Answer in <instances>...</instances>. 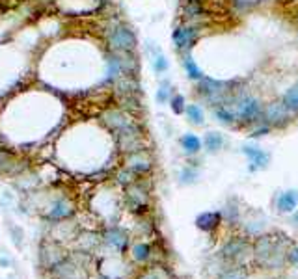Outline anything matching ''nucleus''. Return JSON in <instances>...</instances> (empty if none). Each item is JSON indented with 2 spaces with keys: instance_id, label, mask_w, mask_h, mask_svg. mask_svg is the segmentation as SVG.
Here are the masks:
<instances>
[{
  "instance_id": "f257e3e1",
  "label": "nucleus",
  "mask_w": 298,
  "mask_h": 279,
  "mask_svg": "<svg viewBox=\"0 0 298 279\" xmlns=\"http://www.w3.org/2000/svg\"><path fill=\"white\" fill-rule=\"evenodd\" d=\"M254 257L259 264L268 266V268H276V266H281L283 261L287 259V251L281 248L276 237L261 235L254 244Z\"/></svg>"
},
{
  "instance_id": "f03ea898",
  "label": "nucleus",
  "mask_w": 298,
  "mask_h": 279,
  "mask_svg": "<svg viewBox=\"0 0 298 279\" xmlns=\"http://www.w3.org/2000/svg\"><path fill=\"white\" fill-rule=\"evenodd\" d=\"M198 82H199L198 84L199 95H203L205 101L211 102L213 106H222V104H228L235 99V95H233L235 84L231 80H214V78L203 76Z\"/></svg>"
},
{
  "instance_id": "7ed1b4c3",
  "label": "nucleus",
  "mask_w": 298,
  "mask_h": 279,
  "mask_svg": "<svg viewBox=\"0 0 298 279\" xmlns=\"http://www.w3.org/2000/svg\"><path fill=\"white\" fill-rule=\"evenodd\" d=\"M235 112H237L238 121H244V123H256L263 118V106L261 102L257 101L256 97H250V95H237L231 102Z\"/></svg>"
},
{
  "instance_id": "20e7f679",
  "label": "nucleus",
  "mask_w": 298,
  "mask_h": 279,
  "mask_svg": "<svg viewBox=\"0 0 298 279\" xmlns=\"http://www.w3.org/2000/svg\"><path fill=\"white\" fill-rule=\"evenodd\" d=\"M66 259H67V251L56 240H45L41 244V248H39V262H41L43 268H47V270L56 268L60 262L66 261Z\"/></svg>"
},
{
  "instance_id": "39448f33",
  "label": "nucleus",
  "mask_w": 298,
  "mask_h": 279,
  "mask_svg": "<svg viewBox=\"0 0 298 279\" xmlns=\"http://www.w3.org/2000/svg\"><path fill=\"white\" fill-rule=\"evenodd\" d=\"M108 43H110L112 51H134L136 49V35L134 32L127 28V26H118L112 30L108 35Z\"/></svg>"
},
{
  "instance_id": "423d86ee",
  "label": "nucleus",
  "mask_w": 298,
  "mask_h": 279,
  "mask_svg": "<svg viewBox=\"0 0 298 279\" xmlns=\"http://www.w3.org/2000/svg\"><path fill=\"white\" fill-rule=\"evenodd\" d=\"M291 110L283 104V102H270L263 108V119L266 121V125L270 127H283L287 125L291 119Z\"/></svg>"
},
{
  "instance_id": "0eeeda50",
  "label": "nucleus",
  "mask_w": 298,
  "mask_h": 279,
  "mask_svg": "<svg viewBox=\"0 0 298 279\" xmlns=\"http://www.w3.org/2000/svg\"><path fill=\"white\" fill-rule=\"evenodd\" d=\"M198 37H199V30H198L196 26H179L173 30V34H171V39L175 43V47H177V51H188V49H192L194 47V43L198 41Z\"/></svg>"
},
{
  "instance_id": "6e6552de",
  "label": "nucleus",
  "mask_w": 298,
  "mask_h": 279,
  "mask_svg": "<svg viewBox=\"0 0 298 279\" xmlns=\"http://www.w3.org/2000/svg\"><path fill=\"white\" fill-rule=\"evenodd\" d=\"M102 121H104V125L110 128V130H114L116 134L134 123L132 118H131V114H127L125 110H121V108H110V110H106L102 114Z\"/></svg>"
},
{
  "instance_id": "1a4fd4ad",
  "label": "nucleus",
  "mask_w": 298,
  "mask_h": 279,
  "mask_svg": "<svg viewBox=\"0 0 298 279\" xmlns=\"http://www.w3.org/2000/svg\"><path fill=\"white\" fill-rule=\"evenodd\" d=\"M125 197H127V203L132 212L142 214V212H145L147 207H149V205H147V192H145L138 183H132V185L127 186Z\"/></svg>"
},
{
  "instance_id": "9d476101",
  "label": "nucleus",
  "mask_w": 298,
  "mask_h": 279,
  "mask_svg": "<svg viewBox=\"0 0 298 279\" xmlns=\"http://www.w3.org/2000/svg\"><path fill=\"white\" fill-rule=\"evenodd\" d=\"M242 155H246L250 164H252V171H256V169H263L268 166V162H270V155L266 151H263L261 147H257V145H242Z\"/></svg>"
},
{
  "instance_id": "9b49d317",
  "label": "nucleus",
  "mask_w": 298,
  "mask_h": 279,
  "mask_svg": "<svg viewBox=\"0 0 298 279\" xmlns=\"http://www.w3.org/2000/svg\"><path fill=\"white\" fill-rule=\"evenodd\" d=\"M125 166H127L129 169H132L134 173H138V175H142V173H147V171L151 169L153 160H151V156L145 151H136V153L127 155Z\"/></svg>"
},
{
  "instance_id": "f8f14e48",
  "label": "nucleus",
  "mask_w": 298,
  "mask_h": 279,
  "mask_svg": "<svg viewBox=\"0 0 298 279\" xmlns=\"http://www.w3.org/2000/svg\"><path fill=\"white\" fill-rule=\"evenodd\" d=\"M140 84L136 82V78L132 75H119L116 78V84H114V93L116 97H127V95H138Z\"/></svg>"
},
{
  "instance_id": "ddd939ff",
  "label": "nucleus",
  "mask_w": 298,
  "mask_h": 279,
  "mask_svg": "<svg viewBox=\"0 0 298 279\" xmlns=\"http://www.w3.org/2000/svg\"><path fill=\"white\" fill-rule=\"evenodd\" d=\"M104 244H108L112 249H116L119 253H123L129 246V237L123 229L119 227H110L104 233Z\"/></svg>"
},
{
  "instance_id": "4468645a",
  "label": "nucleus",
  "mask_w": 298,
  "mask_h": 279,
  "mask_svg": "<svg viewBox=\"0 0 298 279\" xmlns=\"http://www.w3.org/2000/svg\"><path fill=\"white\" fill-rule=\"evenodd\" d=\"M298 207V190H287L281 192L276 199V209L281 214H293Z\"/></svg>"
},
{
  "instance_id": "2eb2a0df",
  "label": "nucleus",
  "mask_w": 298,
  "mask_h": 279,
  "mask_svg": "<svg viewBox=\"0 0 298 279\" xmlns=\"http://www.w3.org/2000/svg\"><path fill=\"white\" fill-rule=\"evenodd\" d=\"M222 221V212L218 211H209V212H201L198 214L196 218V227L199 231H205V233H211L214 229L220 225Z\"/></svg>"
},
{
  "instance_id": "dca6fc26",
  "label": "nucleus",
  "mask_w": 298,
  "mask_h": 279,
  "mask_svg": "<svg viewBox=\"0 0 298 279\" xmlns=\"http://www.w3.org/2000/svg\"><path fill=\"white\" fill-rule=\"evenodd\" d=\"M73 212H75L73 205L69 203V201L60 199V201L54 203V207H52L51 211L47 212V218L52 220V221H64V220H67V218H71V216H73Z\"/></svg>"
},
{
  "instance_id": "f3484780",
  "label": "nucleus",
  "mask_w": 298,
  "mask_h": 279,
  "mask_svg": "<svg viewBox=\"0 0 298 279\" xmlns=\"http://www.w3.org/2000/svg\"><path fill=\"white\" fill-rule=\"evenodd\" d=\"M244 249H246V242L244 240H238V238H233L230 242H226L224 248H222L220 255L224 259H237L240 253H244Z\"/></svg>"
},
{
  "instance_id": "a211bd4d",
  "label": "nucleus",
  "mask_w": 298,
  "mask_h": 279,
  "mask_svg": "<svg viewBox=\"0 0 298 279\" xmlns=\"http://www.w3.org/2000/svg\"><path fill=\"white\" fill-rule=\"evenodd\" d=\"M203 145L207 153H218L226 145V138L222 132H216V130H211V132H207L203 138Z\"/></svg>"
},
{
  "instance_id": "6ab92c4d",
  "label": "nucleus",
  "mask_w": 298,
  "mask_h": 279,
  "mask_svg": "<svg viewBox=\"0 0 298 279\" xmlns=\"http://www.w3.org/2000/svg\"><path fill=\"white\" fill-rule=\"evenodd\" d=\"M181 147H183V151L187 153V155H198V153L201 151V140L198 138L194 132H187V134L181 136Z\"/></svg>"
},
{
  "instance_id": "aec40b11",
  "label": "nucleus",
  "mask_w": 298,
  "mask_h": 279,
  "mask_svg": "<svg viewBox=\"0 0 298 279\" xmlns=\"http://www.w3.org/2000/svg\"><path fill=\"white\" fill-rule=\"evenodd\" d=\"M214 118L226 123V125H233L237 123L238 118H237V112L231 104H222V106H214Z\"/></svg>"
},
{
  "instance_id": "412c9836",
  "label": "nucleus",
  "mask_w": 298,
  "mask_h": 279,
  "mask_svg": "<svg viewBox=\"0 0 298 279\" xmlns=\"http://www.w3.org/2000/svg\"><path fill=\"white\" fill-rule=\"evenodd\" d=\"M185 116H187V119L192 123V125H196V127H203L205 112L199 104H187V108H185Z\"/></svg>"
},
{
  "instance_id": "4be33fe9",
  "label": "nucleus",
  "mask_w": 298,
  "mask_h": 279,
  "mask_svg": "<svg viewBox=\"0 0 298 279\" xmlns=\"http://www.w3.org/2000/svg\"><path fill=\"white\" fill-rule=\"evenodd\" d=\"M181 15L187 19H194V17H199L203 15V6L199 0H187L181 8Z\"/></svg>"
},
{
  "instance_id": "5701e85b",
  "label": "nucleus",
  "mask_w": 298,
  "mask_h": 279,
  "mask_svg": "<svg viewBox=\"0 0 298 279\" xmlns=\"http://www.w3.org/2000/svg\"><path fill=\"white\" fill-rule=\"evenodd\" d=\"M131 255L136 262H145L151 257V246L147 242H136V244L131 248Z\"/></svg>"
},
{
  "instance_id": "b1692460",
  "label": "nucleus",
  "mask_w": 298,
  "mask_h": 279,
  "mask_svg": "<svg viewBox=\"0 0 298 279\" xmlns=\"http://www.w3.org/2000/svg\"><path fill=\"white\" fill-rule=\"evenodd\" d=\"M183 65H185V71H187V76L190 80H201L203 78V73H201V69L198 67V63L194 62V58L187 54L185 58H183Z\"/></svg>"
},
{
  "instance_id": "393cba45",
  "label": "nucleus",
  "mask_w": 298,
  "mask_h": 279,
  "mask_svg": "<svg viewBox=\"0 0 298 279\" xmlns=\"http://www.w3.org/2000/svg\"><path fill=\"white\" fill-rule=\"evenodd\" d=\"M281 102L289 108L291 114H298V84H295L293 88H289V90L285 92Z\"/></svg>"
},
{
  "instance_id": "a878e982",
  "label": "nucleus",
  "mask_w": 298,
  "mask_h": 279,
  "mask_svg": "<svg viewBox=\"0 0 298 279\" xmlns=\"http://www.w3.org/2000/svg\"><path fill=\"white\" fill-rule=\"evenodd\" d=\"M52 272H54L56 278H73L75 272H77V264L73 261H69V259H66V261L60 262L56 268H52Z\"/></svg>"
},
{
  "instance_id": "bb28decb",
  "label": "nucleus",
  "mask_w": 298,
  "mask_h": 279,
  "mask_svg": "<svg viewBox=\"0 0 298 279\" xmlns=\"http://www.w3.org/2000/svg\"><path fill=\"white\" fill-rule=\"evenodd\" d=\"M151 63H153V71L157 73V75L166 73V71H168V67H170V62H168V58H166V56H164L161 51H155Z\"/></svg>"
},
{
  "instance_id": "cd10ccee",
  "label": "nucleus",
  "mask_w": 298,
  "mask_h": 279,
  "mask_svg": "<svg viewBox=\"0 0 298 279\" xmlns=\"http://www.w3.org/2000/svg\"><path fill=\"white\" fill-rule=\"evenodd\" d=\"M116 179H118V183L119 185H123L125 188H127L129 185H132V183H136L134 179H136V173L132 171V169H129L127 166L123 169H119L118 171V175H116Z\"/></svg>"
},
{
  "instance_id": "c85d7f7f",
  "label": "nucleus",
  "mask_w": 298,
  "mask_h": 279,
  "mask_svg": "<svg viewBox=\"0 0 298 279\" xmlns=\"http://www.w3.org/2000/svg\"><path fill=\"white\" fill-rule=\"evenodd\" d=\"M170 108H171V112H173V114H177V116L185 114L187 102H185V97H183L181 93H175V95H171V99H170Z\"/></svg>"
},
{
  "instance_id": "c756f323",
  "label": "nucleus",
  "mask_w": 298,
  "mask_h": 279,
  "mask_svg": "<svg viewBox=\"0 0 298 279\" xmlns=\"http://www.w3.org/2000/svg\"><path fill=\"white\" fill-rule=\"evenodd\" d=\"M155 99L159 104H166V102H170L171 99V88H170V82H162L161 88L157 90V95H155Z\"/></svg>"
},
{
  "instance_id": "7c9ffc66",
  "label": "nucleus",
  "mask_w": 298,
  "mask_h": 279,
  "mask_svg": "<svg viewBox=\"0 0 298 279\" xmlns=\"http://www.w3.org/2000/svg\"><path fill=\"white\" fill-rule=\"evenodd\" d=\"M196 179H198V169L185 168L181 171V183L183 185H192V183H196Z\"/></svg>"
},
{
  "instance_id": "2f4dec72",
  "label": "nucleus",
  "mask_w": 298,
  "mask_h": 279,
  "mask_svg": "<svg viewBox=\"0 0 298 279\" xmlns=\"http://www.w3.org/2000/svg\"><path fill=\"white\" fill-rule=\"evenodd\" d=\"M220 279H246V272L242 268H233V270H228Z\"/></svg>"
},
{
  "instance_id": "473e14b6",
  "label": "nucleus",
  "mask_w": 298,
  "mask_h": 279,
  "mask_svg": "<svg viewBox=\"0 0 298 279\" xmlns=\"http://www.w3.org/2000/svg\"><path fill=\"white\" fill-rule=\"evenodd\" d=\"M287 261H289L291 264L298 266V246H293V248L287 249Z\"/></svg>"
},
{
  "instance_id": "72a5a7b5",
  "label": "nucleus",
  "mask_w": 298,
  "mask_h": 279,
  "mask_svg": "<svg viewBox=\"0 0 298 279\" xmlns=\"http://www.w3.org/2000/svg\"><path fill=\"white\" fill-rule=\"evenodd\" d=\"M270 125H261V127H257V128H254V130H252V138H261V136H265V134H268V132H270Z\"/></svg>"
},
{
  "instance_id": "f704fd0d",
  "label": "nucleus",
  "mask_w": 298,
  "mask_h": 279,
  "mask_svg": "<svg viewBox=\"0 0 298 279\" xmlns=\"http://www.w3.org/2000/svg\"><path fill=\"white\" fill-rule=\"evenodd\" d=\"M140 279H166V278L162 276L161 270H149V272H145V274Z\"/></svg>"
},
{
  "instance_id": "c9c22d12",
  "label": "nucleus",
  "mask_w": 298,
  "mask_h": 279,
  "mask_svg": "<svg viewBox=\"0 0 298 279\" xmlns=\"http://www.w3.org/2000/svg\"><path fill=\"white\" fill-rule=\"evenodd\" d=\"M9 264H11V262H9V259H4V257H0V266H4V268H8Z\"/></svg>"
},
{
  "instance_id": "e433bc0d",
  "label": "nucleus",
  "mask_w": 298,
  "mask_h": 279,
  "mask_svg": "<svg viewBox=\"0 0 298 279\" xmlns=\"http://www.w3.org/2000/svg\"><path fill=\"white\" fill-rule=\"evenodd\" d=\"M295 221L298 223V212H295Z\"/></svg>"
},
{
  "instance_id": "4c0bfd02",
  "label": "nucleus",
  "mask_w": 298,
  "mask_h": 279,
  "mask_svg": "<svg viewBox=\"0 0 298 279\" xmlns=\"http://www.w3.org/2000/svg\"><path fill=\"white\" fill-rule=\"evenodd\" d=\"M58 279H73V278H58Z\"/></svg>"
}]
</instances>
